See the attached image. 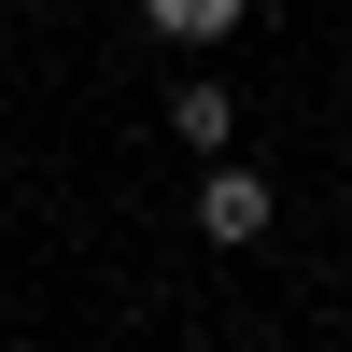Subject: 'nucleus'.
<instances>
[{"instance_id":"1","label":"nucleus","mask_w":352,"mask_h":352,"mask_svg":"<svg viewBox=\"0 0 352 352\" xmlns=\"http://www.w3.org/2000/svg\"><path fill=\"white\" fill-rule=\"evenodd\" d=\"M197 226H212L226 254H240V240H268V226H282V197H268V169H226V155H212V169H197Z\"/></svg>"},{"instance_id":"3","label":"nucleus","mask_w":352,"mask_h":352,"mask_svg":"<svg viewBox=\"0 0 352 352\" xmlns=\"http://www.w3.org/2000/svg\"><path fill=\"white\" fill-rule=\"evenodd\" d=\"M169 127H184V141H197V155H226V141H240V99H226V85H212V71H197V85H184V99H169Z\"/></svg>"},{"instance_id":"2","label":"nucleus","mask_w":352,"mask_h":352,"mask_svg":"<svg viewBox=\"0 0 352 352\" xmlns=\"http://www.w3.org/2000/svg\"><path fill=\"white\" fill-rule=\"evenodd\" d=\"M240 14H254V0H141V28H155V43H184V56H212Z\"/></svg>"}]
</instances>
